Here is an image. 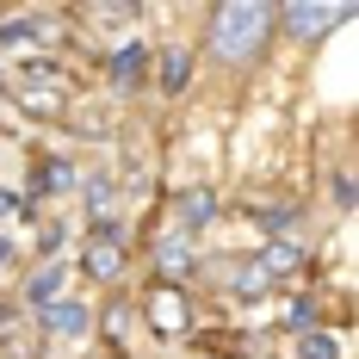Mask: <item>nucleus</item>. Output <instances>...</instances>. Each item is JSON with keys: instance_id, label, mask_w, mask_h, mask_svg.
I'll return each mask as SVG.
<instances>
[{"instance_id": "nucleus-17", "label": "nucleus", "mask_w": 359, "mask_h": 359, "mask_svg": "<svg viewBox=\"0 0 359 359\" xmlns=\"http://www.w3.org/2000/svg\"><path fill=\"white\" fill-rule=\"evenodd\" d=\"M236 291H242V297H260V291H273V279H266V273H260V266H242V273H236Z\"/></svg>"}, {"instance_id": "nucleus-7", "label": "nucleus", "mask_w": 359, "mask_h": 359, "mask_svg": "<svg viewBox=\"0 0 359 359\" xmlns=\"http://www.w3.org/2000/svg\"><path fill=\"white\" fill-rule=\"evenodd\" d=\"M254 266H260L266 279H285V273H297V266H304V242H291V236H273L266 248L254 254Z\"/></svg>"}, {"instance_id": "nucleus-12", "label": "nucleus", "mask_w": 359, "mask_h": 359, "mask_svg": "<svg viewBox=\"0 0 359 359\" xmlns=\"http://www.w3.org/2000/svg\"><path fill=\"white\" fill-rule=\"evenodd\" d=\"M111 205H118V186H111L106 174L87 180V211H93V223H111Z\"/></svg>"}, {"instance_id": "nucleus-6", "label": "nucleus", "mask_w": 359, "mask_h": 359, "mask_svg": "<svg viewBox=\"0 0 359 359\" xmlns=\"http://www.w3.org/2000/svg\"><path fill=\"white\" fill-rule=\"evenodd\" d=\"M143 74H149L143 43H137V37H124V43L111 50V87H118V93H137V87H143Z\"/></svg>"}, {"instance_id": "nucleus-8", "label": "nucleus", "mask_w": 359, "mask_h": 359, "mask_svg": "<svg viewBox=\"0 0 359 359\" xmlns=\"http://www.w3.org/2000/svg\"><path fill=\"white\" fill-rule=\"evenodd\" d=\"M155 260H161V273H192V236H186V229H174V236H161V242H155Z\"/></svg>"}, {"instance_id": "nucleus-9", "label": "nucleus", "mask_w": 359, "mask_h": 359, "mask_svg": "<svg viewBox=\"0 0 359 359\" xmlns=\"http://www.w3.org/2000/svg\"><path fill=\"white\" fill-rule=\"evenodd\" d=\"M62 285H69V266H43V273L32 279V291H25V304L43 310V304H56V297H62Z\"/></svg>"}, {"instance_id": "nucleus-20", "label": "nucleus", "mask_w": 359, "mask_h": 359, "mask_svg": "<svg viewBox=\"0 0 359 359\" xmlns=\"http://www.w3.org/2000/svg\"><path fill=\"white\" fill-rule=\"evenodd\" d=\"M6 260H13V242H6V236H0V266H6Z\"/></svg>"}, {"instance_id": "nucleus-1", "label": "nucleus", "mask_w": 359, "mask_h": 359, "mask_svg": "<svg viewBox=\"0 0 359 359\" xmlns=\"http://www.w3.org/2000/svg\"><path fill=\"white\" fill-rule=\"evenodd\" d=\"M266 25H273V6H260V0H229V6H217V19H211L217 56H229V62L254 56V50L266 43Z\"/></svg>"}, {"instance_id": "nucleus-3", "label": "nucleus", "mask_w": 359, "mask_h": 359, "mask_svg": "<svg viewBox=\"0 0 359 359\" xmlns=\"http://www.w3.org/2000/svg\"><path fill=\"white\" fill-rule=\"evenodd\" d=\"M93 328V310L81 304V297H56V304H43V334L50 341H81Z\"/></svg>"}, {"instance_id": "nucleus-11", "label": "nucleus", "mask_w": 359, "mask_h": 359, "mask_svg": "<svg viewBox=\"0 0 359 359\" xmlns=\"http://www.w3.org/2000/svg\"><path fill=\"white\" fill-rule=\"evenodd\" d=\"M32 186L43 192V198H56V192H69V186H74V168H69V161H37Z\"/></svg>"}, {"instance_id": "nucleus-13", "label": "nucleus", "mask_w": 359, "mask_h": 359, "mask_svg": "<svg viewBox=\"0 0 359 359\" xmlns=\"http://www.w3.org/2000/svg\"><path fill=\"white\" fill-rule=\"evenodd\" d=\"M37 32H43L37 19H6V25H0V50H19V43H37Z\"/></svg>"}, {"instance_id": "nucleus-2", "label": "nucleus", "mask_w": 359, "mask_h": 359, "mask_svg": "<svg viewBox=\"0 0 359 359\" xmlns=\"http://www.w3.org/2000/svg\"><path fill=\"white\" fill-rule=\"evenodd\" d=\"M87 273L106 279V285L124 273V236H118V223H93V236H87Z\"/></svg>"}, {"instance_id": "nucleus-16", "label": "nucleus", "mask_w": 359, "mask_h": 359, "mask_svg": "<svg viewBox=\"0 0 359 359\" xmlns=\"http://www.w3.org/2000/svg\"><path fill=\"white\" fill-rule=\"evenodd\" d=\"M87 19H93V25H106V32H118V25H130V19H137V6H87Z\"/></svg>"}, {"instance_id": "nucleus-14", "label": "nucleus", "mask_w": 359, "mask_h": 359, "mask_svg": "<svg viewBox=\"0 0 359 359\" xmlns=\"http://www.w3.org/2000/svg\"><path fill=\"white\" fill-rule=\"evenodd\" d=\"M297 359H341V347H334V334H323V328H310V334L297 341Z\"/></svg>"}, {"instance_id": "nucleus-15", "label": "nucleus", "mask_w": 359, "mask_h": 359, "mask_svg": "<svg viewBox=\"0 0 359 359\" xmlns=\"http://www.w3.org/2000/svg\"><path fill=\"white\" fill-rule=\"evenodd\" d=\"M186 74H192L186 50H168V56H161V87H168V93H180V87H186Z\"/></svg>"}, {"instance_id": "nucleus-5", "label": "nucleus", "mask_w": 359, "mask_h": 359, "mask_svg": "<svg viewBox=\"0 0 359 359\" xmlns=\"http://www.w3.org/2000/svg\"><path fill=\"white\" fill-rule=\"evenodd\" d=\"M347 19V6H310V0H297V6H285V25H291V37H323L328 25H341Z\"/></svg>"}, {"instance_id": "nucleus-19", "label": "nucleus", "mask_w": 359, "mask_h": 359, "mask_svg": "<svg viewBox=\"0 0 359 359\" xmlns=\"http://www.w3.org/2000/svg\"><path fill=\"white\" fill-rule=\"evenodd\" d=\"M13 211H25V198H13V192L0 186V217H13Z\"/></svg>"}, {"instance_id": "nucleus-10", "label": "nucleus", "mask_w": 359, "mask_h": 359, "mask_svg": "<svg viewBox=\"0 0 359 359\" xmlns=\"http://www.w3.org/2000/svg\"><path fill=\"white\" fill-rule=\"evenodd\" d=\"M217 217V192H205V186H192V192H180V223H211Z\"/></svg>"}, {"instance_id": "nucleus-4", "label": "nucleus", "mask_w": 359, "mask_h": 359, "mask_svg": "<svg viewBox=\"0 0 359 359\" xmlns=\"http://www.w3.org/2000/svg\"><path fill=\"white\" fill-rule=\"evenodd\" d=\"M149 323L161 328V334H186V328H192V310H186V291H180V285H161L155 297H149Z\"/></svg>"}, {"instance_id": "nucleus-18", "label": "nucleus", "mask_w": 359, "mask_h": 359, "mask_svg": "<svg viewBox=\"0 0 359 359\" xmlns=\"http://www.w3.org/2000/svg\"><path fill=\"white\" fill-rule=\"evenodd\" d=\"M254 217H260V223H273V229H279V223H291L285 205H254Z\"/></svg>"}]
</instances>
